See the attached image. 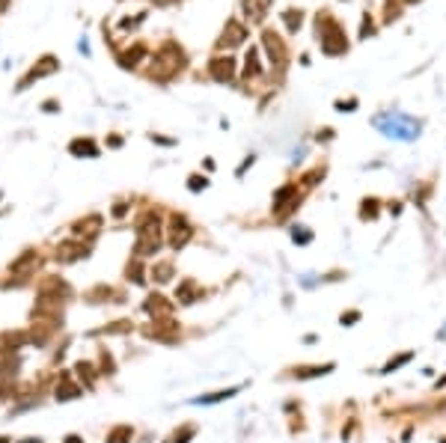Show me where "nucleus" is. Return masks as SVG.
I'll return each instance as SVG.
<instances>
[{
	"label": "nucleus",
	"mask_w": 446,
	"mask_h": 443,
	"mask_svg": "<svg viewBox=\"0 0 446 443\" xmlns=\"http://www.w3.org/2000/svg\"><path fill=\"white\" fill-rule=\"evenodd\" d=\"M51 71H57V60H54V57H45V60H42V66H33V68L27 71V78L18 84V89H27L33 81H39V78L51 75Z\"/></svg>",
	"instance_id": "f257e3e1"
},
{
	"label": "nucleus",
	"mask_w": 446,
	"mask_h": 443,
	"mask_svg": "<svg viewBox=\"0 0 446 443\" xmlns=\"http://www.w3.org/2000/svg\"><path fill=\"white\" fill-rule=\"evenodd\" d=\"M71 152H89V155H92L95 149H92V143H74V146H71Z\"/></svg>",
	"instance_id": "f03ea898"
},
{
	"label": "nucleus",
	"mask_w": 446,
	"mask_h": 443,
	"mask_svg": "<svg viewBox=\"0 0 446 443\" xmlns=\"http://www.w3.org/2000/svg\"><path fill=\"white\" fill-rule=\"evenodd\" d=\"M6 6H9V0H0V12H3Z\"/></svg>",
	"instance_id": "7ed1b4c3"
},
{
	"label": "nucleus",
	"mask_w": 446,
	"mask_h": 443,
	"mask_svg": "<svg viewBox=\"0 0 446 443\" xmlns=\"http://www.w3.org/2000/svg\"><path fill=\"white\" fill-rule=\"evenodd\" d=\"M0 443H6V440H3V437H0Z\"/></svg>",
	"instance_id": "20e7f679"
}]
</instances>
